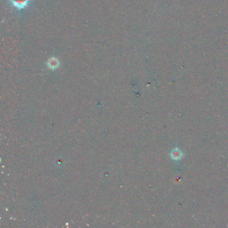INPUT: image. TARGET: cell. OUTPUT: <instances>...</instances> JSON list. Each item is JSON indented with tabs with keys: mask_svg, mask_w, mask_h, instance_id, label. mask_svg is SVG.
<instances>
[{
	"mask_svg": "<svg viewBox=\"0 0 228 228\" xmlns=\"http://www.w3.org/2000/svg\"><path fill=\"white\" fill-rule=\"evenodd\" d=\"M47 65H48V67L50 69L56 70L59 67L60 62L58 61V60L55 57H52V58H50L48 60Z\"/></svg>",
	"mask_w": 228,
	"mask_h": 228,
	"instance_id": "2",
	"label": "cell"
},
{
	"mask_svg": "<svg viewBox=\"0 0 228 228\" xmlns=\"http://www.w3.org/2000/svg\"><path fill=\"white\" fill-rule=\"evenodd\" d=\"M9 5L15 8L18 12H21L22 10L28 8L33 0H8Z\"/></svg>",
	"mask_w": 228,
	"mask_h": 228,
	"instance_id": "1",
	"label": "cell"
}]
</instances>
